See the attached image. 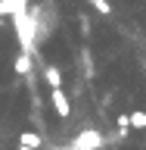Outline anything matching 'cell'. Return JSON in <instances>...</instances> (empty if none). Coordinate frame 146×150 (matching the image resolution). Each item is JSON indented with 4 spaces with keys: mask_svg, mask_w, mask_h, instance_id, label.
<instances>
[{
    "mask_svg": "<svg viewBox=\"0 0 146 150\" xmlns=\"http://www.w3.org/2000/svg\"><path fill=\"white\" fill-rule=\"evenodd\" d=\"M19 6H22V0H0V16H6V13H13V16H16Z\"/></svg>",
    "mask_w": 146,
    "mask_h": 150,
    "instance_id": "ba28073f",
    "label": "cell"
},
{
    "mask_svg": "<svg viewBox=\"0 0 146 150\" xmlns=\"http://www.w3.org/2000/svg\"><path fill=\"white\" fill-rule=\"evenodd\" d=\"M31 59H34V56L19 53V56H16V63H13V66H16V75H28V72H31Z\"/></svg>",
    "mask_w": 146,
    "mask_h": 150,
    "instance_id": "8992f818",
    "label": "cell"
},
{
    "mask_svg": "<svg viewBox=\"0 0 146 150\" xmlns=\"http://www.w3.org/2000/svg\"><path fill=\"white\" fill-rule=\"evenodd\" d=\"M44 78H47V84H50L53 91H62V75H59L56 66H47V69H44Z\"/></svg>",
    "mask_w": 146,
    "mask_h": 150,
    "instance_id": "5b68a950",
    "label": "cell"
},
{
    "mask_svg": "<svg viewBox=\"0 0 146 150\" xmlns=\"http://www.w3.org/2000/svg\"><path fill=\"white\" fill-rule=\"evenodd\" d=\"M131 128H146V112H131Z\"/></svg>",
    "mask_w": 146,
    "mask_h": 150,
    "instance_id": "9c48e42d",
    "label": "cell"
},
{
    "mask_svg": "<svg viewBox=\"0 0 146 150\" xmlns=\"http://www.w3.org/2000/svg\"><path fill=\"white\" fill-rule=\"evenodd\" d=\"M93 9H96V13H103V16H106V13H109V3H106V0H93Z\"/></svg>",
    "mask_w": 146,
    "mask_h": 150,
    "instance_id": "30bf717a",
    "label": "cell"
},
{
    "mask_svg": "<svg viewBox=\"0 0 146 150\" xmlns=\"http://www.w3.org/2000/svg\"><path fill=\"white\" fill-rule=\"evenodd\" d=\"M19 147L41 150V134H37V131H22V134H19Z\"/></svg>",
    "mask_w": 146,
    "mask_h": 150,
    "instance_id": "277c9868",
    "label": "cell"
},
{
    "mask_svg": "<svg viewBox=\"0 0 146 150\" xmlns=\"http://www.w3.org/2000/svg\"><path fill=\"white\" fill-rule=\"evenodd\" d=\"M143 69H146V59H143Z\"/></svg>",
    "mask_w": 146,
    "mask_h": 150,
    "instance_id": "7c38bea8",
    "label": "cell"
},
{
    "mask_svg": "<svg viewBox=\"0 0 146 150\" xmlns=\"http://www.w3.org/2000/svg\"><path fill=\"white\" fill-rule=\"evenodd\" d=\"M13 25H16V38H19V47H22V53L28 56H37V31H34V19H31V13H28V3L22 0V6L16 9V16H13Z\"/></svg>",
    "mask_w": 146,
    "mask_h": 150,
    "instance_id": "6da1fadb",
    "label": "cell"
},
{
    "mask_svg": "<svg viewBox=\"0 0 146 150\" xmlns=\"http://www.w3.org/2000/svg\"><path fill=\"white\" fill-rule=\"evenodd\" d=\"M56 150H72V147H56Z\"/></svg>",
    "mask_w": 146,
    "mask_h": 150,
    "instance_id": "8fae6325",
    "label": "cell"
},
{
    "mask_svg": "<svg viewBox=\"0 0 146 150\" xmlns=\"http://www.w3.org/2000/svg\"><path fill=\"white\" fill-rule=\"evenodd\" d=\"M53 106H56V112L62 116V119H68L72 116V103H68V97H65V91H53Z\"/></svg>",
    "mask_w": 146,
    "mask_h": 150,
    "instance_id": "3957f363",
    "label": "cell"
},
{
    "mask_svg": "<svg viewBox=\"0 0 146 150\" xmlns=\"http://www.w3.org/2000/svg\"><path fill=\"white\" fill-rule=\"evenodd\" d=\"M103 141H106V138H103L100 131L90 128V131H81L78 138H72V144H68V147H72V150H100Z\"/></svg>",
    "mask_w": 146,
    "mask_h": 150,
    "instance_id": "7a4b0ae2",
    "label": "cell"
},
{
    "mask_svg": "<svg viewBox=\"0 0 146 150\" xmlns=\"http://www.w3.org/2000/svg\"><path fill=\"white\" fill-rule=\"evenodd\" d=\"M19 150H28V147H19Z\"/></svg>",
    "mask_w": 146,
    "mask_h": 150,
    "instance_id": "4fadbf2b",
    "label": "cell"
},
{
    "mask_svg": "<svg viewBox=\"0 0 146 150\" xmlns=\"http://www.w3.org/2000/svg\"><path fill=\"white\" fill-rule=\"evenodd\" d=\"M118 138H128V128H131V116L128 112H118Z\"/></svg>",
    "mask_w": 146,
    "mask_h": 150,
    "instance_id": "52a82bcc",
    "label": "cell"
}]
</instances>
